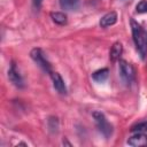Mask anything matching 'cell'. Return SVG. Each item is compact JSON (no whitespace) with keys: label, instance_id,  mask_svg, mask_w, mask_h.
I'll list each match as a JSON object with an SVG mask.
<instances>
[{"label":"cell","instance_id":"6da1fadb","mask_svg":"<svg viewBox=\"0 0 147 147\" xmlns=\"http://www.w3.org/2000/svg\"><path fill=\"white\" fill-rule=\"evenodd\" d=\"M130 24H131L133 41L136 44V47H137L141 59L144 60L147 55V31L133 18L130 20Z\"/></svg>","mask_w":147,"mask_h":147},{"label":"cell","instance_id":"7a4b0ae2","mask_svg":"<svg viewBox=\"0 0 147 147\" xmlns=\"http://www.w3.org/2000/svg\"><path fill=\"white\" fill-rule=\"evenodd\" d=\"M92 116L94 118V122H95V125H96L98 130L106 138H109L113 134V125L108 122V119L106 118L105 114L101 113V111H93Z\"/></svg>","mask_w":147,"mask_h":147},{"label":"cell","instance_id":"3957f363","mask_svg":"<svg viewBox=\"0 0 147 147\" xmlns=\"http://www.w3.org/2000/svg\"><path fill=\"white\" fill-rule=\"evenodd\" d=\"M118 69H119V75H121L122 79L126 84H131L132 82H134L136 71H134V68L132 67V64H130L125 60H119L118 61Z\"/></svg>","mask_w":147,"mask_h":147},{"label":"cell","instance_id":"277c9868","mask_svg":"<svg viewBox=\"0 0 147 147\" xmlns=\"http://www.w3.org/2000/svg\"><path fill=\"white\" fill-rule=\"evenodd\" d=\"M30 56H31V59H32L45 72H48V74L52 72L51 63L47 61V59L45 57L44 52H42L40 48H33V49L30 52Z\"/></svg>","mask_w":147,"mask_h":147},{"label":"cell","instance_id":"5b68a950","mask_svg":"<svg viewBox=\"0 0 147 147\" xmlns=\"http://www.w3.org/2000/svg\"><path fill=\"white\" fill-rule=\"evenodd\" d=\"M8 78H9V80L16 87H18V88H23L24 87V80H23L22 76L20 75V72L17 71L15 63H11L10 64V68L8 70Z\"/></svg>","mask_w":147,"mask_h":147},{"label":"cell","instance_id":"8992f818","mask_svg":"<svg viewBox=\"0 0 147 147\" xmlns=\"http://www.w3.org/2000/svg\"><path fill=\"white\" fill-rule=\"evenodd\" d=\"M51 78L53 82V86L54 88L60 93V94H67V86L64 84V80L62 79L61 75L59 72H51Z\"/></svg>","mask_w":147,"mask_h":147},{"label":"cell","instance_id":"52a82bcc","mask_svg":"<svg viewBox=\"0 0 147 147\" xmlns=\"http://www.w3.org/2000/svg\"><path fill=\"white\" fill-rule=\"evenodd\" d=\"M127 144L133 147H145L147 146V136H145L144 133H134L129 138Z\"/></svg>","mask_w":147,"mask_h":147},{"label":"cell","instance_id":"ba28073f","mask_svg":"<svg viewBox=\"0 0 147 147\" xmlns=\"http://www.w3.org/2000/svg\"><path fill=\"white\" fill-rule=\"evenodd\" d=\"M116 22H117V14H116V11H110V13H107L105 16L101 17L100 26L101 28H108L110 25H114Z\"/></svg>","mask_w":147,"mask_h":147},{"label":"cell","instance_id":"9c48e42d","mask_svg":"<svg viewBox=\"0 0 147 147\" xmlns=\"http://www.w3.org/2000/svg\"><path fill=\"white\" fill-rule=\"evenodd\" d=\"M122 53H123V46H122V44H121L119 41H116V42H114V45H113L111 48H110L109 57H110V60H111L113 62H115V61L119 60Z\"/></svg>","mask_w":147,"mask_h":147},{"label":"cell","instance_id":"30bf717a","mask_svg":"<svg viewBox=\"0 0 147 147\" xmlns=\"http://www.w3.org/2000/svg\"><path fill=\"white\" fill-rule=\"evenodd\" d=\"M108 75H109V70L107 68H102V69L94 71L92 74V78H93V80H95L98 83H103L108 78Z\"/></svg>","mask_w":147,"mask_h":147},{"label":"cell","instance_id":"8fae6325","mask_svg":"<svg viewBox=\"0 0 147 147\" xmlns=\"http://www.w3.org/2000/svg\"><path fill=\"white\" fill-rule=\"evenodd\" d=\"M60 6L64 10H75L79 7L80 0H59Z\"/></svg>","mask_w":147,"mask_h":147},{"label":"cell","instance_id":"7c38bea8","mask_svg":"<svg viewBox=\"0 0 147 147\" xmlns=\"http://www.w3.org/2000/svg\"><path fill=\"white\" fill-rule=\"evenodd\" d=\"M51 18H52V21L55 24H59V25H65L67 22H68L67 15L64 13H61V11H53V13H51Z\"/></svg>","mask_w":147,"mask_h":147},{"label":"cell","instance_id":"4fadbf2b","mask_svg":"<svg viewBox=\"0 0 147 147\" xmlns=\"http://www.w3.org/2000/svg\"><path fill=\"white\" fill-rule=\"evenodd\" d=\"M131 132L133 133H144L147 132V122H140L131 127Z\"/></svg>","mask_w":147,"mask_h":147},{"label":"cell","instance_id":"5bb4252c","mask_svg":"<svg viewBox=\"0 0 147 147\" xmlns=\"http://www.w3.org/2000/svg\"><path fill=\"white\" fill-rule=\"evenodd\" d=\"M48 127L53 133H56L59 131V121L56 117H49L48 118Z\"/></svg>","mask_w":147,"mask_h":147},{"label":"cell","instance_id":"9a60e30c","mask_svg":"<svg viewBox=\"0 0 147 147\" xmlns=\"http://www.w3.org/2000/svg\"><path fill=\"white\" fill-rule=\"evenodd\" d=\"M136 11L139 14L147 13V0H141L140 2H138V5L136 6Z\"/></svg>","mask_w":147,"mask_h":147},{"label":"cell","instance_id":"2e32d148","mask_svg":"<svg viewBox=\"0 0 147 147\" xmlns=\"http://www.w3.org/2000/svg\"><path fill=\"white\" fill-rule=\"evenodd\" d=\"M32 3H33V6L38 9V8H40V6H41V3H42V0H32Z\"/></svg>","mask_w":147,"mask_h":147},{"label":"cell","instance_id":"e0dca14e","mask_svg":"<svg viewBox=\"0 0 147 147\" xmlns=\"http://www.w3.org/2000/svg\"><path fill=\"white\" fill-rule=\"evenodd\" d=\"M124 1H126V0H124Z\"/></svg>","mask_w":147,"mask_h":147}]
</instances>
